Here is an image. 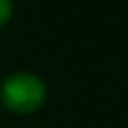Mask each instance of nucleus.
Listing matches in <instances>:
<instances>
[{"label":"nucleus","mask_w":128,"mask_h":128,"mask_svg":"<svg viewBox=\"0 0 128 128\" xmlns=\"http://www.w3.org/2000/svg\"><path fill=\"white\" fill-rule=\"evenodd\" d=\"M14 16V0H0V27H4Z\"/></svg>","instance_id":"obj_2"},{"label":"nucleus","mask_w":128,"mask_h":128,"mask_svg":"<svg viewBox=\"0 0 128 128\" xmlns=\"http://www.w3.org/2000/svg\"><path fill=\"white\" fill-rule=\"evenodd\" d=\"M45 99L47 86L40 76L32 72H14L0 83V104L16 115L36 112L45 104Z\"/></svg>","instance_id":"obj_1"}]
</instances>
